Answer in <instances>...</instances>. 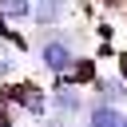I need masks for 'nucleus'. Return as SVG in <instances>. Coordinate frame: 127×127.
<instances>
[{
  "instance_id": "9d476101",
  "label": "nucleus",
  "mask_w": 127,
  "mask_h": 127,
  "mask_svg": "<svg viewBox=\"0 0 127 127\" xmlns=\"http://www.w3.org/2000/svg\"><path fill=\"white\" fill-rule=\"evenodd\" d=\"M32 127H75V119H64V115H44V119H32Z\"/></svg>"
},
{
  "instance_id": "ddd939ff",
  "label": "nucleus",
  "mask_w": 127,
  "mask_h": 127,
  "mask_svg": "<svg viewBox=\"0 0 127 127\" xmlns=\"http://www.w3.org/2000/svg\"><path fill=\"white\" fill-rule=\"evenodd\" d=\"M123 127H127V111H123Z\"/></svg>"
},
{
  "instance_id": "f03ea898",
  "label": "nucleus",
  "mask_w": 127,
  "mask_h": 127,
  "mask_svg": "<svg viewBox=\"0 0 127 127\" xmlns=\"http://www.w3.org/2000/svg\"><path fill=\"white\" fill-rule=\"evenodd\" d=\"M0 95L16 107V115H28V119L48 115V87H40L36 79H8L0 83Z\"/></svg>"
},
{
  "instance_id": "f257e3e1",
  "label": "nucleus",
  "mask_w": 127,
  "mask_h": 127,
  "mask_svg": "<svg viewBox=\"0 0 127 127\" xmlns=\"http://www.w3.org/2000/svg\"><path fill=\"white\" fill-rule=\"evenodd\" d=\"M32 52H36L40 71H48V75H64V71L75 64V56L83 52V32H79V28H67V24L36 28V44H32Z\"/></svg>"
},
{
  "instance_id": "9b49d317",
  "label": "nucleus",
  "mask_w": 127,
  "mask_h": 127,
  "mask_svg": "<svg viewBox=\"0 0 127 127\" xmlns=\"http://www.w3.org/2000/svg\"><path fill=\"white\" fill-rule=\"evenodd\" d=\"M0 127H16V107L0 95Z\"/></svg>"
},
{
  "instance_id": "0eeeda50",
  "label": "nucleus",
  "mask_w": 127,
  "mask_h": 127,
  "mask_svg": "<svg viewBox=\"0 0 127 127\" xmlns=\"http://www.w3.org/2000/svg\"><path fill=\"white\" fill-rule=\"evenodd\" d=\"M99 71H103V67H99V60H95V56H83V52H79V56H75V64H71V67L64 71V79H67V83H75V87H91Z\"/></svg>"
},
{
  "instance_id": "6e6552de",
  "label": "nucleus",
  "mask_w": 127,
  "mask_h": 127,
  "mask_svg": "<svg viewBox=\"0 0 127 127\" xmlns=\"http://www.w3.org/2000/svg\"><path fill=\"white\" fill-rule=\"evenodd\" d=\"M0 16L12 28H24V24H32V0H0Z\"/></svg>"
},
{
  "instance_id": "39448f33",
  "label": "nucleus",
  "mask_w": 127,
  "mask_h": 127,
  "mask_svg": "<svg viewBox=\"0 0 127 127\" xmlns=\"http://www.w3.org/2000/svg\"><path fill=\"white\" fill-rule=\"evenodd\" d=\"M91 91H95L91 99H103V103H111V107H123V103H127V79H123L119 71H115V75H103V71H99L95 83H91Z\"/></svg>"
},
{
  "instance_id": "20e7f679",
  "label": "nucleus",
  "mask_w": 127,
  "mask_h": 127,
  "mask_svg": "<svg viewBox=\"0 0 127 127\" xmlns=\"http://www.w3.org/2000/svg\"><path fill=\"white\" fill-rule=\"evenodd\" d=\"M75 0H32V28H56L71 16Z\"/></svg>"
},
{
  "instance_id": "f8f14e48",
  "label": "nucleus",
  "mask_w": 127,
  "mask_h": 127,
  "mask_svg": "<svg viewBox=\"0 0 127 127\" xmlns=\"http://www.w3.org/2000/svg\"><path fill=\"white\" fill-rule=\"evenodd\" d=\"M8 32H12V24H8V20H4V16H0V44H4V40H8Z\"/></svg>"
},
{
  "instance_id": "423d86ee",
  "label": "nucleus",
  "mask_w": 127,
  "mask_h": 127,
  "mask_svg": "<svg viewBox=\"0 0 127 127\" xmlns=\"http://www.w3.org/2000/svg\"><path fill=\"white\" fill-rule=\"evenodd\" d=\"M79 119H83V127H123V107H111L103 99H87Z\"/></svg>"
},
{
  "instance_id": "1a4fd4ad",
  "label": "nucleus",
  "mask_w": 127,
  "mask_h": 127,
  "mask_svg": "<svg viewBox=\"0 0 127 127\" xmlns=\"http://www.w3.org/2000/svg\"><path fill=\"white\" fill-rule=\"evenodd\" d=\"M16 67H20V56H0V83L16 79Z\"/></svg>"
},
{
  "instance_id": "7ed1b4c3",
  "label": "nucleus",
  "mask_w": 127,
  "mask_h": 127,
  "mask_svg": "<svg viewBox=\"0 0 127 127\" xmlns=\"http://www.w3.org/2000/svg\"><path fill=\"white\" fill-rule=\"evenodd\" d=\"M83 91H87V87H75V83H67L64 75H52V87H48V111L79 123V115H83V107H87V95H83Z\"/></svg>"
}]
</instances>
